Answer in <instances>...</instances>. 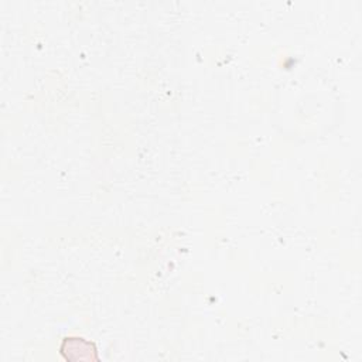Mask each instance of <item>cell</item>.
I'll list each match as a JSON object with an SVG mask.
<instances>
[{
    "label": "cell",
    "mask_w": 362,
    "mask_h": 362,
    "mask_svg": "<svg viewBox=\"0 0 362 362\" xmlns=\"http://www.w3.org/2000/svg\"><path fill=\"white\" fill-rule=\"evenodd\" d=\"M59 352L66 361H99L96 345L81 337H65L61 342Z\"/></svg>",
    "instance_id": "1"
}]
</instances>
